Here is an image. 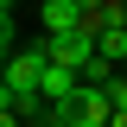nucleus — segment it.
<instances>
[{
  "instance_id": "423d86ee",
  "label": "nucleus",
  "mask_w": 127,
  "mask_h": 127,
  "mask_svg": "<svg viewBox=\"0 0 127 127\" xmlns=\"http://www.w3.org/2000/svg\"><path fill=\"white\" fill-rule=\"evenodd\" d=\"M108 102L127 114V70H114V83H108Z\"/></svg>"
},
{
  "instance_id": "f257e3e1",
  "label": "nucleus",
  "mask_w": 127,
  "mask_h": 127,
  "mask_svg": "<svg viewBox=\"0 0 127 127\" xmlns=\"http://www.w3.org/2000/svg\"><path fill=\"white\" fill-rule=\"evenodd\" d=\"M83 89V70H70V64H45V76H38V95H45L51 108H70Z\"/></svg>"
},
{
  "instance_id": "7ed1b4c3",
  "label": "nucleus",
  "mask_w": 127,
  "mask_h": 127,
  "mask_svg": "<svg viewBox=\"0 0 127 127\" xmlns=\"http://www.w3.org/2000/svg\"><path fill=\"white\" fill-rule=\"evenodd\" d=\"M45 57H51V64H70V70H83V64L95 57V38H89V32H57V38H45Z\"/></svg>"
},
{
  "instance_id": "39448f33",
  "label": "nucleus",
  "mask_w": 127,
  "mask_h": 127,
  "mask_svg": "<svg viewBox=\"0 0 127 127\" xmlns=\"http://www.w3.org/2000/svg\"><path fill=\"white\" fill-rule=\"evenodd\" d=\"M95 51H102V57H108L114 70H121V64H127V26H108L102 38H95Z\"/></svg>"
},
{
  "instance_id": "0eeeda50",
  "label": "nucleus",
  "mask_w": 127,
  "mask_h": 127,
  "mask_svg": "<svg viewBox=\"0 0 127 127\" xmlns=\"http://www.w3.org/2000/svg\"><path fill=\"white\" fill-rule=\"evenodd\" d=\"M38 127H76V121H70V108H51V114H45Z\"/></svg>"
},
{
  "instance_id": "6e6552de",
  "label": "nucleus",
  "mask_w": 127,
  "mask_h": 127,
  "mask_svg": "<svg viewBox=\"0 0 127 127\" xmlns=\"http://www.w3.org/2000/svg\"><path fill=\"white\" fill-rule=\"evenodd\" d=\"M108 127H127V114H114V121H108Z\"/></svg>"
},
{
  "instance_id": "f03ea898",
  "label": "nucleus",
  "mask_w": 127,
  "mask_h": 127,
  "mask_svg": "<svg viewBox=\"0 0 127 127\" xmlns=\"http://www.w3.org/2000/svg\"><path fill=\"white\" fill-rule=\"evenodd\" d=\"M114 114H121V108L108 102V89H89V83H83L76 102H70V121H76V127H108Z\"/></svg>"
},
{
  "instance_id": "20e7f679",
  "label": "nucleus",
  "mask_w": 127,
  "mask_h": 127,
  "mask_svg": "<svg viewBox=\"0 0 127 127\" xmlns=\"http://www.w3.org/2000/svg\"><path fill=\"white\" fill-rule=\"evenodd\" d=\"M38 19H45V38H57V32H83V6H76V0H45Z\"/></svg>"
}]
</instances>
